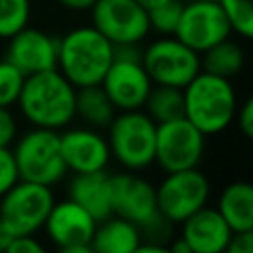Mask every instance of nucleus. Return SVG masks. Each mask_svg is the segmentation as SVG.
Masks as SVG:
<instances>
[{"instance_id": "f3484780", "label": "nucleus", "mask_w": 253, "mask_h": 253, "mask_svg": "<svg viewBox=\"0 0 253 253\" xmlns=\"http://www.w3.org/2000/svg\"><path fill=\"white\" fill-rule=\"evenodd\" d=\"M233 231L213 206H204L180 223V237L192 253H223Z\"/></svg>"}, {"instance_id": "cd10ccee", "label": "nucleus", "mask_w": 253, "mask_h": 253, "mask_svg": "<svg viewBox=\"0 0 253 253\" xmlns=\"http://www.w3.org/2000/svg\"><path fill=\"white\" fill-rule=\"evenodd\" d=\"M20 134V119L10 107H0V146L10 148Z\"/></svg>"}, {"instance_id": "2f4dec72", "label": "nucleus", "mask_w": 253, "mask_h": 253, "mask_svg": "<svg viewBox=\"0 0 253 253\" xmlns=\"http://www.w3.org/2000/svg\"><path fill=\"white\" fill-rule=\"evenodd\" d=\"M223 253H253V231L233 233Z\"/></svg>"}, {"instance_id": "4468645a", "label": "nucleus", "mask_w": 253, "mask_h": 253, "mask_svg": "<svg viewBox=\"0 0 253 253\" xmlns=\"http://www.w3.org/2000/svg\"><path fill=\"white\" fill-rule=\"evenodd\" d=\"M111 206L115 215L132 221L138 229L160 213L156 188L142 172L121 170L111 174Z\"/></svg>"}, {"instance_id": "c9c22d12", "label": "nucleus", "mask_w": 253, "mask_h": 253, "mask_svg": "<svg viewBox=\"0 0 253 253\" xmlns=\"http://www.w3.org/2000/svg\"><path fill=\"white\" fill-rule=\"evenodd\" d=\"M168 249H170V253H192V249H190V245L178 235V237H172L168 243Z\"/></svg>"}, {"instance_id": "9d476101", "label": "nucleus", "mask_w": 253, "mask_h": 253, "mask_svg": "<svg viewBox=\"0 0 253 253\" xmlns=\"http://www.w3.org/2000/svg\"><path fill=\"white\" fill-rule=\"evenodd\" d=\"M208 146V136L200 132L188 119L180 117L156 125L154 164L166 172L198 168Z\"/></svg>"}, {"instance_id": "f03ea898", "label": "nucleus", "mask_w": 253, "mask_h": 253, "mask_svg": "<svg viewBox=\"0 0 253 253\" xmlns=\"http://www.w3.org/2000/svg\"><path fill=\"white\" fill-rule=\"evenodd\" d=\"M115 55V45L91 24L57 38V71L75 87L99 85Z\"/></svg>"}, {"instance_id": "bb28decb", "label": "nucleus", "mask_w": 253, "mask_h": 253, "mask_svg": "<svg viewBox=\"0 0 253 253\" xmlns=\"http://www.w3.org/2000/svg\"><path fill=\"white\" fill-rule=\"evenodd\" d=\"M24 79L26 75L14 63H10L6 57L0 59V107H16Z\"/></svg>"}, {"instance_id": "4be33fe9", "label": "nucleus", "mask_w": 253, "mask_h": 253, "mask_svg": "<svg viewBox=\"0 0 253 253\" xmlns=\"http://www.w3.org/2000/svg\"><path fill=\"white\" fill-rule=\"evenodd\" d=\"M202 69L225 79L237 77L245 67V49L239 42L225 38L223 42L211 45L202 55Z\"/></svg>"}, {"instance_id": "ddd939ff", "label": "nucleus", "mask_w": 253, "mask_h": 253, "mask_svg": "<svg viewBox=\"0 0 253 253\" xmlns=\"http://www.w3.org/2000/svg\"><path fill=\"white\" fill-rule=\"evenodd\" d=\"M59 146L69 174L105 172L113 162L105 132L85 125H69L59 130Z\"/></svg>"}, {"instance_id": "c85d7f7f", "label": "nucleus", "mask_w": 253, "mask_h": 253, "mask_svg": "<svg viewBox=\"0 0 253 253\" xmlns=\"http://www.w3.org/2000/svg\"><path fill=\"white\" fill-rule=\"evenodd\" d=\"M18 180H20V176H18V168H16L12 150L0 146V198H2Z\"/></svg>"}, {"instance_id": "20e7f679", "label": "nucleus", "mask_w": 253, "mask_h": 253, "mask_svg": "<svg viewBox=\"0 0 253 253\" xmlns=\"http://www.w3.org/2000/svg\"><path fill=\"white\" fill-rule=\"evenodd\" d=\"M105 136L111 150V160L123 170L144 172L154 164L156 123L142 111H117Z\"/></svg>"}, {"instance_id": "423d86ee", "label": "nucleus", "mask_w": 253, "mask_h": 253, "mask_svg": "<svg viewBox=\"0 0 253 253\" xmlns=\"http://www.w3.org/2000/svg\"><path fill=\"white\" fill-rule=\"evenodd\" d=\"M99 85L117 111L142 109L154 83L140 61V45H115L113 61Z\"/></svg>"}, {"instance_id": "b1692460", "label": "nucleus", "mask_w": 253, "mask_h": 253, "mask_svg": "<svg viewBox=\"0 0 253 253\" xmlns=\"http://www.w3.org/2000/svg\"><path fill=\"white\" fill-rule=\"evenodd\" d=\"M32 18V0H0V40H10Z\"/></svg>"}, {"instance_id": "f257e3e1", "label": "nucleus", "mask_w": 253, "mask_h": 253, "mask_svg": "<svg viewBox=\"0 0 253 253\" xmlns=\"http://www.w3.org/2000/svg\"><path fill=\"white\" fill-rule=\"evenodd\" d=\"M75 95L77 89L57 69H49L24 79L16 109L30 126L59 132L75 123Z\"/></svg>"}, {"instance_id": "9b49d317", "label": "nucleus", "mask_w": 253, "mask_h": 253, "mask_svg": "<svg viewBox=\"0 0 253 253\" xmlns=\"http://www.w3.org/2000/svg\"><path fill=\"white\" fill-rule=\"evenodd\" d=\"M91 14V26L113 45H140L148 34V12L136 0H97Z\"/></svg>"}, {"instance_id": "a878e982", "label": "nucleus", "mask_w": 253, "mask_h": 253, "mask_svg": "<svg viewBox=\"0 0 253 253\" xmlns=\"http://www.w3.org/2000/svg\"><path fill=\"white\" fill-rule=\"evenodd\" d=\"M182 0H168L164 4H158L148 12V26L150 32L158 36H174L180 14H182Z\"/></svg>"}, {"instance_id": "72a5a7b5", "label": "nucleus", "mask_w": 253, "mask_h": 253, "mask_svg": "<svg viewBox=\"0 0 253 253\" xmlns=\"http://www.w3.org/2000/svg\"><path fill=\"white\" fill-rule=\"evenodd\" d=\"M132 253H170L166 243H152V241H142Z\"/></svg>"}, {"instance_id": "dca6fc26", "label": "nucleus", "mask_w": 253, "mask_h": 253, "mask_svg": "<svg viewBox=\"0 0 253 253\" xmlns=\"http://www.w3.org/2000/svg\"><path fill=\"white\" fill-rule=\"evenodd\" d=\"M95 227L97 219L77 202L65 196L63 200L55 198L42 229L51 245L61 247L71 243H87L93 237Z\"/></svg>"}, {"instance_id": "c756f323", "label": "nucleus", "mask_w": 253, "mask_h": 253, "mask_svg": "<svg viewBox=\"0 0 253 253\" xmlns=\"http://www.w3.org/2000/svg\"><path fill=\"white\" fill-rule=\"evenodd\" d=\"M2 253H49V249L36 235H22L12 237Z\"/></svg>"}, {"instance_id": "4c0bfd02", "label": "nucleus", "mask_w": 253, "mask_h": 253, "mask_svg": "<svg viewBox=\"0 0 253 253\" xmlns=\"http://www.w3.org/2000/svg\"><path fill=\"white\" fill-rule=\"evenodd\" d=\"M142 8H146V10H150V8H154V6H158V4H164V2H168V0H136Z\"/></svg>"}, {"instance_id": "6ab92c4d", "label": "nucleus", "mask_w": 253, "mask_h": 253, "mask_svg": "<svg viewBox=\"0 0 253 253\" xmlns=\"http://www.w3.org/2000/svg\"><path fill=\"white\" fill-rule=\"evenodd\" d=\"M233 233L253 231V186L245 180L229 182L213 206Z\"/></svg>"}, {"instance_id": "412c9836", "label": "nucleus", "mask_w": 253, "mask_h": 253, "mask_svg": "<svg viewBox=\"0 0 253 253\" xmlns=\"http://www.w3.org/2000/svg\"><path fill=\"white\" fill-rule=\"evenodd\" d=\"M117 115V109L109 101L107 93L101 85H89L79 87L75 95V121H79L85 126L105 130L113 117Z\"/></svg>"}, {"instance_id": "7ed1b4c3", "label": "nucleus", "mask_w": 253, "mask_h": 253, "mask_svg": "<svg viewBox=\"0 0 253 253\" xmlns=\"http://www.w3.org/2000/svg\"><path fill=\"white\" fill-rule=\"evenodd\" d=\"M184 119L206 136L227 130L233 123L239 97L231 79L200 71L184 89Z\"/></svg>"}, {"instance_id": "e433bc0d", "label": "nucleus", "mask_w": 253, "mask_h": 253, "mask_svg": "<svg viewBox=\"0 0 253 253\" xmlns=\"http://www.w3.org/2000/svg\"><path fill=\"white\" fill-rule=\"evenodd\" d=\"M10 239H12V237L8 235V231H6V229L0 225V253L4 251V247L8 245V241H10Z\"/></svg>"}, {"instance_id": "aec40b11", "label": "nucleus", "mask_w": 253, "mask_h": 253, "mask_svg": "<svg viewBox=\"0 0 253 253\" xmlns=\"http://www.w3.org/2000/svg\"><path fill=\"white\" fill-rule=\"evenodd\" d=\"M89 243L95 253H132L142 243V235L138 225L113 213L97 221Z\"/></svg>"}, {"instance_id": "a211bd4d", "label": "nucleus", "mask_w": 253, "mask_h": 253, "mask_svg": "<svg viewBox=\"0 0 253 253\" xmlns=\"http://www.w3.org/2000/svg\"><path fill=\"white\" fill-rule=\"evenodd\" d=\"M67 198L77 202L97 221L113 215L109 170L89 172V174H71L67 182Z\"/></svg>"}, {"instance_id": "f704fd0d", "label": "nucleus", "mask_w": 253, "mask_h": 253, "mask_svg": "<svg viewBox=\"0 0 253 253\" xmlns=\"http://www.w3.org/2000/svg\"><path fill=\"white\" fill-rule=\"evenodd\" d=\"M55 253H95L91 243H71V245H61L55 247Z\"/></svg>"}, {"instance_id": "473e14b6", "label": "nucleus", "mask_w": 253, "mask_h": 253, "mask_svg": "<svg viewBox=\"0 0 253 253\" xmlns=\"http://www.w3.org/2000/svg\"><path fill=\"white\" fill-rule=\"evenodd\" d=\"M55 2L69 12H89L97 0H55Z\"/></svg>"}, {"instance_id": "1a4fd4ad", "label": "nucleus", "mask_w": 253, "mask_h": 253, "mask_svg": "<svg viewBox=\"0 0 253 253\" xmlns=\"http://www.w3.org/2000/svg\"><path fill=\"white\" fill-rule=\"evenodd\" d=\"M154 188L158 211L174 225L208 206L211 198V184L200 168L166 172Z\"/></svg>"}, {"instance_id": "0eeeda50", "label": "nucleus", "mask_w": 253, "mask_h": 253, "mask_svg": "<svg viewBox=\"0 0 253 253\" xmlns=\"http://www.w3.org/2000/svg\"><path fill=\"white\" fill-rule=\"evenodd\" d=\"M140 61L154 85L184 89L200 71L202 57L176 36H158L140 47Z\"/></svg>"}, {"instance_id": "39448f33", "label": "nucleus", "mask_w": 253, "mask_h": 253, "mask_svg": "<svg viewBox=\"0 0 253 253\" xmlns=\"http://www.w3.org/2000/svg\"><path fill=\"white\" fill-rule=\"evenodd\" d=\"M10 150L20 180L53 188L59 182H63L69 174L61 156L57 130L38 126H30L24 132L20 130Z\"/></svg>"}, {"instance_id": "7c9ffc66", "label": "nucleus", "mask_w": 253, "mask_h": 253, "mask_svg": "<svg viewBox=\"0 0 253 253\" xmlns=\"http://www.w3.org/2000/svg\"><path fill=\"white\" fill-rule=\"evenodd\" d=\"M233 123L237 125L239 132H241L245 138H251V136H253V99H251V97H247L243 103L237 105Z\"/></svg>"}, {"instance_id": "5701e85b", "label": "nucleus", "mask_w": 253, "mask_h": 253, "mask_svg": "<svg viewBox=\"0 0 253 253\" xmlns=\"http://www.w3.org/2000/svg\"><path fill=\"white\" fill-rule=\"evenodd\" d=\"M142 111L156 123H168L184 117V93L176 87L154 85L146 97Z\"/></svg>"}, {"instance_id": "2eb2a0df", "label": "nucleus", "mask_w": 253, "mask_h": 253, "mask_svg": "<svg viewBox=\"0 0 253 253\" xmlns=\"http://www.w3.org/2000/svg\"><path fill=\"white\" fill-rule=\"evenodd\" d=\"M6 42L4 57L26 77L57 67V36L28 24Z\"/></svg>"}, {"instance_id": "6e6552de", "label": "nucleus", "mask_w": 253, "mask_h": 253, "mask_svg": "<svg viewBox=\"0 0 253 253\" xmlns=\"http://www.w3.org/2000/svg\"><path fill=\"white\" fill-rule=\"evenodd\" d=\"M55 202L53 188L18 180L0 198V225L10 237L36 235Z\"/></svg>"}, {"instance_id": "f8f14e48", "label": "nucleus", "mask_w": 253, "mask_h": 253, "mask_svg": "<svg viewBox=\"0 0 253 253\" xmlns=\"http://www.w3.org/2000/svg\"><path fill=\"white\" fill-rule=\"evenodd\" d=\"M231 34V26L217 0H188L182 4L174 36L200 55Z\"/></svg>"}, {"instance_id": "393cba45", "label": "nucleus", "mask_w": 253, "mask_h": 253, "mask_svg": "<svg viewBox=\"0 0 253 253\" xmlns=\"http://www.w3.org/2000/svg\"><path fill=\"white\" fill-rule=\"evenodd\" d=\"M231 32L243 40L253 36V0H217Z\"/></svg>"}]
</instances>
